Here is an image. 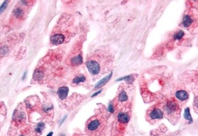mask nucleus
Instances as JSON below:
<instances>
[{
  "label": "nucleus",
  "mask_w": 198,
  "mask_h": 136,
  "mask_svg": "<svg viewBox=\"0 0 198 136\" xmlns=\"http://www.w3.org/2000/svg\"><path fill=\"white\" fill-rule=\"evenodd\" d=\"M109 58V57L103 58L102 56L100 54L94 55L93 57L88 58L86 62V66L89 73L93 76L96 77L101 73L104 74L103 70L106 69L104 65H105V63H107L110 61Z\"/></svg>",
  "instance_id": "obj_1"
},
{
  "label": "nucleus",
  "mask_w": 198,
  "mask_h": 136,
  "mask_svg": "<svg viewBox=\"0 0 198 136\" xmlns=\"http://www.w3.org/2000/svg\"><path fill=\"white\" fill-rule=\"evenodd\" d=\"M164 113L170 122H176L180 115V109L179 104L174 99L167 100L164 106Z\"/></svg>",
  "instance_id": "obj_2"
},
{
  "label": "nucleus",
  "mask_w": 198,
  "mask_h": 136,
  "mask_svg": "<svg viewBox=\"0 0 198 136\" xmlns=\"http://www.w3.org/2000/svg\"><path fill=\"white\" fill-rule=\"evenodd\" d=\"M105 117L102 115L92 117L87 125V131L90 135H96L103 131L105 126Z\"/></svg>",
  "instance_id": "obj_3"
},
{
  "label": "nucleus",
  "mask_w": 198,
  "mask_h": 136,
  "mask_svg": "<svg viewBox=\"0 0 198 136\" xmlns=\"http://www.w3.org/2000/svg\"><path fill=\"white\" fill-rule=\"evenodd\" d=\"M163 116V112L159 108L155 107L151 109V111L148 113V117L151 120L155 119H160Z\"/></svg>",
  "instance_id": "obj_4"
},
{
  "label": "nucleus",
  "mask_w": 198,
  "mask_h": 136,
  "mask_svg": "<svg viewBox=\"0 0 198 136\" xmlns=\"http://www.w3.org/2000/svg\"><path fill=\"white\" fill-rule=\"evenodd\" d=\"M65 39V36L63 34H54L51 37V42L54 45H59L63 43Z\"/></svg>",
  "instance_id": "obj_5"
},
{
  "label": "nucleus",
  "mask_w": 198,
  "mask_h": 136,
  "mask_svg": "<svg viewBox=\"0 0 198 136\" xmlns=\"http://www.w3.org/2000/svg\"><path fill=\"white\" fill-rule=\"evenodd\" d=\"M68 91H69V89L68 87L63 86V87H60V88L59 89L58 91H57V95H58L59 97L61 100H64L67 97Z\"/></svg>",
  "instance_id": "obj_6"
},
{
  "label": "nucleus",
  "mask_w": 198,
  "mask_h": 136,
  "mask_svg": "<svg viewBox=\"0 0 198 136\" xmlns=\"http://www.w3.org/2000/svg\"><path fill=\"white\" fill-rule=\"evenodd\" d=\"M193 23H194V19L191 15H185L184 16V17L183 18V21H182V25L185 27L186 28L189 27L192 25H193Z\"/></svg>",
  "instance_id": "obj_7"
},
{
  "label": "nucleus",
  "mask_w": 198,
  "mask_h": 136,
  "mask_svg": "<svg viewBox=\"0 0 198 136\" xmlns=\"http://www.w3.org/2000/svg\"><path fill=\"white\" fill-rule=\"evenodd\" d=\"M176 97L180 101H185L188 98V94L184 90L178 91L176 92Z\"/></svg>",
  "instance_id": "obj_8"
},
{
  "label": "nucleus",
  "mask_w": 198,
  "mask_h": 136,
  "mask_svg": "<svg viewBox=\"0 0 198 136\" xmlns=\"http://www.w3.org/2000/svg\"><path fill=\"white\" fill-rule=\"evenodd\" d=\"M130 119V117L127 113L120 112L118 115V121L122 123H127Z\"/></svg>",
  "instance_id": "obj_9"
},
{
  "label": "nucleus",
  "mask_w": 198,
  "mask_h": 136,
  "mask_svg": "<svg viewBox=\"0 0 198 136\" xmlns=\"http://www.w3.org/2000/svg\"><path fill=\"white\" fill-rule=\"evenodd\" d=\"M6 114V110L4 104L2 103H0V128H1V126L3 125V123L4 122Z\"/></svg>",
  "instance_id": "obj_10"
},
{
  "label": "nucleus",
  "mask_w": 198,
  "mask_h": 136,
  "mask_svg": "<svg viewBox=\"0 0 198 136\" xmlns=\"http://www.w3.org/2000/svg\"><path fill=\"white\" fill-rule=\"evenodd\" d=\"M112 76V73H111L109 75L106 76L104 78H103L95 86V88H99V87H101L102 86H104L107 82L109 81V80L110 79L111 77Z\"/></svg>",
  "instance_id": "obj_11"
},
{
  "label": "nucleus",
  "mask_w": 198,
  "mask_h": 136,
  "mask_svg": "<svg viewBox=\"0 0 198 136\" xmlns=\"http://www.w3.org/2000/svg\"><path fill=\"white\" fill-rule=\"evenodd\" d=\"M71 64L74 66H77L79 65H80V64L82 63V57L81 54H79L77 56H75L71 58Z\"/></svg>",
  "instance_id": "obj_12"
},
{
  "label": "nucleus",
  "mask_w": 198,
  "mask_h": 136,
  "mask_svg": "<svg viewBox=\"0 0 198 136\" xmlns=\"http://www.w3.org/2000/svg\"><path fill=\"white\" fill-rule=\"evenodd\" d=\"M85 80H86V78L84 75H79L77 76L76 77H75V78L73 79V83H75V84H76V85H78L80 83L85 82Z\"/></svg>",
  "instance_id": "obj_13"
},
{
  "label": "nucleus",
  "mask_w": 198,
  "mask_h": 136,
  "mask_svg": "<svg viewBox=\"0 0 198 136\" xmlns=\"http://www.w3.org/2000/svg\"><path fill=\"white\" fill-rule=\"evenodd\" d=\"M45 128V124L42 122H40L37 125V126H35L34 128V132L38 135L42 132L43 129Z\"/></svg>",
  "instance_id": "obj_14"
},
{
  "label": "nucleus",
  "mask_w": 198,
  "mask_h": 136,
  "mask_svg": "<svg viewBox=\"0 0 198 136\" xmlns=\"http://www.w3.org/2000/svg\"><path fill=\"white\" fill-rule=\"evenodd\" d=\"M43 77V73L40 69H37L34 74V78L37 81L42 80Z\"/></svg>",
  "instance_id": "obj_15"
},
{
  "label": "nucleus",
  "mask_w": 198,
  "mask_h": 136,
  "mask_svg": "<svg viewBox=\"0 0 198 136\" xmlns=\"http://www.w3.org/2000/svg\"><path fill=\"white\" fill-rule=\"evenodd\" d=\"M15 114H16L15 117V120L18 122H23L24 119H25V114L23 113V111H20L19 113H15Z\"/></svg>",
  "instance_id": "obj_16"
},
{
  "label": "nucleus",
  "mask_w": 198,
  "mask_h": 136,
  "mask_svg": "<svg viewBox=\"0 0 198 136\" xmlns=\"http://www.w3.org/2000/svg\"><path fill=\"white\" fill-rule=\"evenodd\" d=\"M135 78V77H134V75H127L126 77H125L117 80V81L125 80L126 82H127L128 83H131L132 82H134Z\"/></svg>",
  "instance_id": "obj_17"
},
{
  "label": "nucleus",
  "mask_w": 198,
  "mask_h": 136,
  "mask_svg": "<svg viewBox=\"0 0 198 136\" xmlns=\"http://www.w3.org/2000/svg\"><path fill=\"white\" fill-rule=\"evenodd\" d=\"M14 14L16 18H21L24 15V11L20 7L16 8L14 11Z\"/></svg>",
  "instance_id": "obj_18"
},
{
  "label": "nucleus",
  "mask_w": 198,
  "mask_h": 136,
  "mask_svg": "<svg viewBox=\"0 0 198 136\" xmlns=\"http://www.w3.org/2000/svg\"><path fill=\"white\" fill-rule=\"evenodd\" d=\"M118 98V100L120 102H124V101H126L127 100L128 97H127L126 92L125 91H123L120 93Z\"/></svg>",
  "instance_id": "obj_19"
},
{
  "label": "nucleus",
  "mask_w": 198,
  "mask_h": 136,
  "mask_svg": "<svg viewBox=\"0 0 198 136\" xmlns=\"http://www.w3.org/2000/svg\"><path fill=\"white\" fill-rule=\"evenodd\" d=\"M184 117L186 120H188L189 122V123H192L193 122V119L190 114V112H189V108H187L185 110V113H184Z\"/></svg>",
  "instance_id": "obj_20"
},
{
  "label": "nucleus",
  "mask_w": 198,
  "mask_h": 136,
  "mask_svg": "<svg viewBox=\"0 0 198 136\" xmlns=\"http://www.w3.org/2000/svg\"><path fill=\"white\" fill-rule=\"evenodd\" d=\"M184 35V32L182 30H179L174 35V38L176 40H179V39H180L182 38Z\"/></svg>",
  "instance_id": "obj_21"
},
{
  "label": "nucleus",
  "mask_w": 198,
  "mask_h": 136,
  "mask_svg": "<svg viewBox=\"0 0 198 136\" xmlns=\"http://www.w3.org/2000/svg\"><path fill=\"white\" fill-rule=\"evenodd\" d=\"M8 3H9V2H8L7 1H5L3 3V4L1 5V6L0 7V14H1V13L4 11V10L6 9V8L7 6Z\"/></svg>",
  "instance_id": "obj_22"
},
{
  "label": "nucleus",
  "mask_w": 198,
  "mask_h": 136,
  "mask_svg": "<svg viewBox=\"0 0 198 136\" xmlns=\"http://www.w3.org/2000/svg\"><path fill=\"white\" fill-rule=\"evenodd\" d=\"M108 110H109V111L110 112V113H113V112H114V106L112 105V103H110L109 104V107H108Z\"/></svg>",
  "instance_id": "obj_23"
},
{
  "label": "nucleus",
  "mask_w": 198,
  "mask_h": 136,
  "mask_svg": "<svg viewBox=\"0 0 198 136\" xmlns=\"http://www.w3.org/2000/svg\"><path fill=\"white\" fill-rule=\"evenodd\" d=\"M101 91H102V90H100V91H98L96 93H95V94H94L93 95H92V97H95V96H96L98 94H100L101 92Z\"/></svg>",
  "instance_id": "obj_24"
},
{
  "label": "nucleus",
  "mask_w": 198,
  "mask_h": 136,
  "mask_svg": "<svg viewBox=\"0 0 198 136\" xmlns=\"http://www.w3.org/2000/svg\"><path fill=\"white\" fill-rule=\"evenodd\" d=\"M53 134V132H49L46 136H52Z\"/></svg>",
  "instance_id": "obj_25"
},
{
  "label": "nucleus",
  "mask_w": 198,
  "mask_h": 136,
  "mask_svg": "<svg viewBox=\"0 0 198 136\" xmlns=\"http://www.w3.org/2000/svg\"><path fill=\"white\" fill-rule=\"evenodd\" d=\"M59 136H65V134H61Z\"/></svg>",
  "instance_id": "obj_26"
},
{
  "label": "nucleus",
  "mask_w": 198,
  "mask_h": 136,
  "mask_svg": "<svg viewBox=\"0 0 198 136\" xmlns=\"http://www.w3.org/2000/svg\"><path fill=\"white\" fill-rule=\"evenodd\" d=\"M20 136H24V135H20Z\"/></svg>",
  "instance_id": "obj_27"
}]
</instances>
